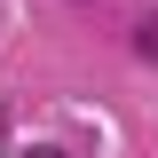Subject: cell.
Listing matches in <instances>:
<instances>
[{
    "label": "cell",
    "mask_w": 158,
    "mask_h": 158,
    "mask_svg": "<svg viewBox=\"0 0 158 158\" xmlns=\"http://www.w3.org/2000/svg\"><path fill=\"white\" fill-rule=\"evenodd\" d=\"M135 48H142V56L158 63V16H142V24H135Z\"/></svg>",
    "instance_id": "cell-1"
},
{
    "label": "cell",
    "mask_w": 158,
    "mask_h": 158,
    "mask_svg": "<svg viewBox=\"0 0 158 158\" xmlns=\"http://www.w3.org/2000/svg\"><path fill=\"white\" fill-rule=\"evenodd\" d=\"M16 158H71V150H56V142H32V150H16Z\"/></svg>",
    "instance_id": "cell-2"
},
{
    "label": "cell",
    "mask_w": 158,
    "mask_h": 158,
    "mask_svg": "<svg viewBox=\"0 0 158 158\" xmlns=\"http://www.w3.org/2000/svg\"><path fill=\"white\" fill-rule=\"evenodd\" d=\"M0 150H8V103H0Z\"/></svg>",
    "instance_id": "cell-3"
}]
</instances>
